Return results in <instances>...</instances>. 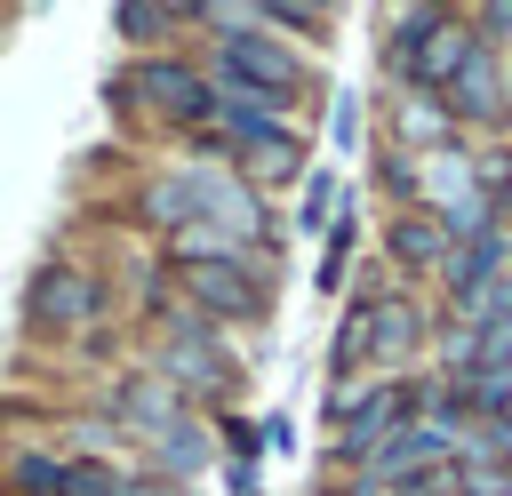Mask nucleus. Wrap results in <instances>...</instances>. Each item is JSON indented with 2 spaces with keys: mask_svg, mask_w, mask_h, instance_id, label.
I'll use <instances>...</instances> for the list:
<instances>
[{
  "mask_svg": "<svg viewBox=\"0 0 512 496\" xmlns=\"http://www.w3.org/2000/svg\"><path fill=\"white\" fill-rule=\"evenodd\" d=\"M416 344H424L416 296H360L336 328V376L344 368H400V360H416Z\"/></svg>",
  "mask_w": 512,
  "mask_h": 496,
  "instance_id": "1",
  "label": "nucleus"
},
{
  "mask_svg": "<svg viewBox=\"0 0 512 496\" xmlns=\"http://www.w3.org/2000/svg\"><path fill=\"white\" fill-rule=\"evenodd\" d=\"M176 400H216V392H232V352H224V336L208 328V320H192V312H168L160 320V368H152Z\"/></svg>",
  "mask_w": 512,
  "mask_h": 496,
  "instance_id": "2",
  "label": "nucleus"
},
{
  "mask_svg": "<svg viewBox=\"0 0 512 496\" xmlns=\"http://www.w3.org/2000/svg\"><path fill=\"white\" fill-rule=\"evenodd\" d=\"M184 280V312L224 328V320H256L264 312V272L248 256H216V264H176Z\"/></svg>",
  "mask_w": 512,
  "mask_h": 496,
  "instance_id": "3",
  "label": "nucleus"
},
{
  "mask_svg": "<svg viewBox=\"0 0 512 496\" xmlns=\"http://www.w3.org/2000/svg\"><path fill=\"white\" fill-rule=\"evenodd\" d=\"M216 88H248V96H272V104H288L296 88H304V64L256 24V32H240V40H216V72H208Z\"/></svg>",
  "mask_w": 512,
  "mask_h": 496,
  "instance_id": "4",
  "label": "nucleus"
},
{
  "mask_svg": "<svg viewBox=\"0 0 512 496\" xmlns=\"http://www.w3.org/2000/svg\"><path fill=\"white\" fill-rule=\"evenodd\" d=\"M24 320H32L40 336H88V328L104 320L96 272H80V264H40V272H32V296H24Z\"/></svg>",
  "mask_w": 512,
  "mask_h": 496,
  "instance_id": "5",
  "label": "nucleus"
},
{
  "mask_svg": "<svg viewBox=\"0 0 512 496\" xmlns=\"http://www.w3.org/2000/svg\"><path fill=\"white\" fill-rule=\"evenodd\" d=\"M120 96L144 104L152 120H216V88H208V72H192V64H176V56H144V64H128Z\"/></svg>",
  "mask_w": 512,
  "mask_h": 496,
  "instance_id": "6",
  "label": "nucleus"
},
{
  "mask_svg": "<svg viewBox=\"0 0 512 496\" xmlns=\"http://www.w3.org/2000/svg\"><path fill=\"white\" fill-rule=\"evenodd\" d=\"M472 48H480V40H472V24H464V16L424 8V24H416V40H408V64H400V72L416 80V96H440V88L472 64Z\"/></svg>",
  "mask_w": 512,
  "mask_h": 496,
  "instance_id": "7",
  "label": "nucleus"
},
{
  "mask_svg": "<svg viewBox=\"0 0 512 496\" xmlns=\"http://www.w3.org/2000/svg\"><path fill=\"white\" fill-rule=\"evenodd\" d=\"M440 96H448V104H440V112H448V128H456V120H464V128H496V120L512 112V80H504L496 48H472V64H464Z\"/></svg>",
  "mask_w": 512,
  "mask_h": 496,
  "instance_id": "8",
  "label": "nucleus"
},
{
  "mask_svg": "<svg viewBox=\"0 0 512 496\" xmlns=\"http://www.w3.org/2000/svg\"><path fill=\"white\" fill-rule=\"evenodd\" d=\"M344 408V456L360 464V456H376V448H392L400 432H408V392L400 384H376V392H360V400H336Z\"/></svg>",
  "mask_w": 512,
  "mask_h": 496,
  "instance_id": "9",
  "label": "nucleus"
},
{
  "mask_svg": "<svg viewBox=\"0 0 512 496\" xmlns=\"http://www.w3.org/2000/svg\"><path fill=\"white\" fill-rule=\"evenodd\" d=\"M512 264V232H496V224H480V232H464L448 256H440V272H448V304H472L480 288H496V272Z\"/></svg>",
  "mask_w": 512,
  "mask_h": 496,
  "instance_id": "10",
  "label": "nucleus"
},
{
  "mask_svg": "<svg viewBox=\"0 0 512 496\" xmlns=\"http://www.w3.org/2000/svg\"><path fill=\"white\" fill-rule=\"evenodd\" d=\"M8 488H16V496H80V464L24 448V456H8Z\"/></svg>",
  "mask_w": 512,
  "mask_h": 496,
  "instance_id": "11",
  "label": "nucleus"
},
{
  "mask_svg": "<svg viewBox=\"0 0 512 496\" xmlns=\"http://www.w3.org/2000/svg\"><path fill=\"white\" fill-rule=\"evenodd\" d=\"M184 24H192V8H152V0H120L112 8V32L120 40H144V48L168 40V32H184Z\"/></svg>",
  "mask_w": 512,
  "mask_h": 496,
  "instance_id": "12",
  "label": "nucleus"
},
{
  "mask_svg": "<svg viewBox=\"0 0 512 496\" xmlns=\"http://www.w3.org/2000/svg\"><path fill=\"white\" fill-rule=\"evenodd\" d=\"M448 248H456V240H448V232H440V224H432V216H424V208H416V216H400V224H392V256H400V264H440V256H448Z\"/></svg>",
  "mask_w": 512,
  "mask_h": 496,
  "instance_id": "13",
  "label": "nucleus"
},
{
  "mask_svg": "<svg viewBox=\"0 0 512 496\" xmlns=\"http://www.w3.org/2000/svg\"><path fill=\"white\" fill-rule=\"evenodd\" d=\"M80 456H88V464H96V456H104V464H128V456H120V432H112L104 416H80V424L64 432V464H80Z\"/></svg>",
  "mask_w": 512,
  "mask_h": 496,
  "instance_id": "14",
  "label": "nucleus"
},
{
  "mask_svg": "<svg viewBox=\"0 0 512 496\" xmlns=\"http://www.w3.org/2000/svg\"><path fill=\"white\" fill-rule=\"evenodd\" d=\"M328 216H336V168H320V176L304 184V208H296V224H304V232H320Z\"/></svg>",
  "mask_w": 512,
  "mask_h": 496,
  "instance_id": "15",
  "label": "nucleus"
},
{
  "mask_svg": "<svg viewBox=\"0 0 512 496\" xmlns=\"http://www.w3.org/2000/svg\"><path fill=\"white\" fill-rule=\"evenodd\" d=\"M472 176H480V216L496 224V216L512 208V160H488V168H472Z\"/></svg>",
  "mask_w": 512,
  "mask_h": 496,
  "instance_id": "16",
  "label": "nucleus"
},
{
  "mask_svg": "<svg viewBox=\"0 0 512 496\" xmlns=\"http://www.w3.org/2000/svg\"><path fill=\"white\" fill-rule=\"evenodd\" d=\"M264 32H328V8H256Z\"/></svg>",
  "mask_w": 512,
  "mask_h": 496,
  "instance_id": "17",
  "label": "nucleus"
},
{
  "mask_svg": "<svg viewBox=\"0 0 512 496\" xmlns=\"http://www.w3.org/2000/svg\"><path fill=\"white\" fill-rule=\"evenodd\" d=\"M400 128H408V136H448V112H440L432 96H416V104L400 112Z\"/></svg>",
  "mask_w": 512,
  "mask_h": 496,
  "instance_id": "18",
  "label": "nucleus"
},
{
  "mask_svg": "<svg viewBox=\"0 0 512 496\" xmlns=\"http://www.w3.org/2000/svg\"><path fill=\"white\" fill-rule=\"evenodd\" d=\"M464 24H472V40H480V48H496V40H504V32H512V8H504V0H496V8H472V16H464Z\"/></svg>",
  "mask_w": 512,
  "mask_h": 496,
  "instance_id": "19",
  "label": "nucleus"
}]
</instances>
